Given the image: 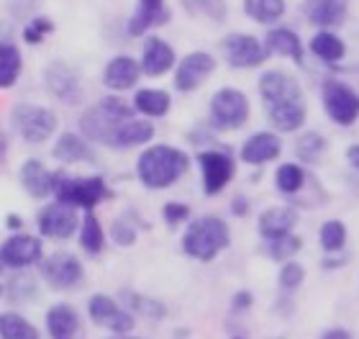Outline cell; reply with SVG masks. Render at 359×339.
<instances>
[{"label": "cell", "mask_w": 359, "mask_h": 339, "mask_svg": "<svg viewBox=\"0 0 359 339\" xmlns=\"http://www.w3.org/2000/svg\"><path fill=\"white\" fill-rule=\"evenodd\" d=\"M259 95H262V106L269 124L277 131L292 134L306 124V100H303L298 80L292 75L283 69H267L259 77Z\"/></svg>", "instance_id": "obj_1"}, {"label": "cell", "mask_w": 359, "mask_h": 339, "mask_svg": "<svg viewBox=\"0 0 359 339\" xmlns=\"http://www.w3.org/2000/svg\"><path fill=\"white\" fill-rule=\"evenodd\" d=\"M187 167H190V157L182 149H175L167 144H154L139 154L136 175L147 188L165 190L187 173Z\"/></svg>", "instance_id": "obj_2"}, {"label": "cell", "mask_w": 359, "mask_h": 339, "mask_svg": "<svg viewBox=\"0 0 359 339\" xmlns=\"http://www.w3.org/2000/svg\"><path fill=\"white\" fill-rule=\"evenodd\" d=\"M131 116H134V106H128L123 98L108 95V98H100L95 106H90L80 116V131H83L88 142H97L108 147L116 128Z\"/></svg>", "instance_id": "obj_3"}, {"label": "cell", "mask_w": 359, "mask_h": 339, "mask_svg": "<svg viewBox=\"0 0 359 339\" xmlns=\"http://www.w3.org/2000/svg\"><path fill=\"white\" fill-rule=\"evenodd\" d=\"M229 241H231V232L224 219L201 216L187 226L185 237H182V249H185V255L195 257L201 262H210L229 247Z\"/></svg>", "instance_id": "obj_4"}, {"label": "cell", "mask_w": 359, "mask_h": 339, "mask_svg": "<svg viewBox=\"0 0 359 339\" xmlns=\"http://www.w3.org/2000/svg\"><path fill=\"white\" fill-rule=\"evenodd\" d=\"M54 196L57 201H65V204L75 206V208H85V211H93L97 204H103L108 198H113V193L100 175H93V178H67L65 173H54Z\"/></svg>", "instance_id": "obj_5"}, {"label": "cell", "mask_w": 359, "mask_h": 339, "mask_svg": "<svg viewBox=\"0 0 359 339\" xmlns=\"http://www.w3.org/2000/svg\"><path fill=\"white\" fill-rule=\"evenodd\" d=\"M57 113L36 103H15L11 111V126L29 144H44L57 131Z\"/></svg>", "instance_id": "obj_6"}, {"label": "cell", "mask_w": 359, "mask_h": 339, "mask_svg": "<svg viewBox=\"0 0 359 339\" xmlns=\"http://www.w3.org/2000/svg\"><path fill=\"white\" fill-rule=\"evenodd\" d=\"M249 100L236 88H221L210 98V126L218 131H236L247 126L249 121Z\"/></svg>", "instance_id": "obj_7"}, {"label": "cell", "mask_w": 359, "mask_h": 339, "mask_svg": "<svg viewBox=\"0 0 359 339\" xmlns=\"http://www.w3.org/2000/svg\"><path fill=\"white\" fill-rule=\"evenodd\" d=\"M323 111L339 126H352L359 119V95L341 80H326L321 88Z\"/></svg>", "instance_id": "obj_8"}, {"label": "cell", "mask_w": 359, "mask_h": 339, "mask_svg": "<svg viewBox=\"0 0 359 339\" xmlns=\"http://www.w3.org/2000/svg\"><path fill=\"white\" fill-rule=\"evenodd\" d=\"M41 257H44V244L39 237H31V234H13L0 244V265L11 270L31 267L41 262Z\"/></svg>", "instance_id": "obj_9"}, {"label": "cell", "mask_w": 359, "mask_h": 339, "mask_svg": "<svg viewBox=\"0 0 359 339\" xmlns=\"http://www.w3.org/2000/svg\"><path fill=\"white\" fill-rule=\"evenodd\" d=\"M198 165L203 173V190L205 196H218L221 190L233 180L236 175V162L226 152L208 149L198 154Z\"/></svg>", "instance_id": "obj_10"}, {"label": "cell", "mask_w": 359, "mask_h": 339, "mask_svg": "<svg viewBox=\"0 0 359 339\" xmlns=\"http://www.w3.org/2000/svg\"><path fill=\"white\" fill-rule=\"evenodd\" d=\"M41 275L54 291H69L83 283L85 270L83 262L69 252H54L52 257H46L41 262Z\"/></svg>", "instance_id": "obj_11"}, {"label": "cell", "mask_w": 359, "mask_h": 339, "mask_svg": "<svg viewBox=\"0 0 359 339\" xmlns=\"http://www.w3.org/2000/svg\"><path fill=\"white\" fill-rule=\"evenodd\" d=\"M224 54L229 65L236 69H252L264 65L269 57V52L264 49V44L252 34H229L224 39Z\"/></svg>", "instance_id": "obj_12"}, {"label": "cell", "mask_w": 359, "mask_h": 339, "mask_svg": "<svg viewBox=\"0 0 359 339\" xmlns=\"http://www.w3.org/2000/svg\"><path fill=\"white\" fill-rule=\"evenodd\" d=\"M36 226L46 239H69L77 232V208L65 201H54L39 211Z\"/></svg>", "instance_id": "obj_13"}, {"label": "cell", "mask_w": 359, "mask_h": 339, "mask_svg": "<svg viewBox=\"0 0 359 339\" xmlns=\"http://www.w3.org/2000/svg\"><path fill=\"white\" fill-rule=\"evenodd\" d=\"M88 314L93 319V324L103 326V329H108L113 334H128L134 329V317L121 309L111 295H93L88 301Z\"/></svg>", "instance_id": "obj_14"}, {"label": "cell", "mask_w": 359, "mask_h": 339, "mask_svg": "<svg viewBox=\"0 0 359 339\" xmlns=\"http://www.w3.org/2000/svg\"><path fill=\"white\" fill-rule=\"evenodd\" d=\"M44 80H46L49 93H52L54 98H60L62 103H80V98H83L80 75L69 67L67 62L57 60V62H52V65H46Z\"/></svg>", "instance_id": "obj_15"}, {"label": "cell", "mask_w": 359, "mask_h": 339, "mask_svg": "<svg viewBox=\"0 0 359 339\" xmlns=\"http://www.w3.org/2000/svg\"><path fill=\"white\" fill-rule=\"evenodd\" d=\"M216 69V60L208 52H190L185 60H180L175 69V91L190 93L205 83V77Z\"/></svg>", "instance_id": "obj_16"}, {"label": "cell", "mask_w": 359, "mask_h": 339, "mask_svg": "<svg viewBox=\"0 0 359 339\" xmlns=\"http://www.w3.org/2000/svg\"><path fill=\"white\" fill-rule=\"evenodd\" d=\"M139 67H142L144 75L162 77L165 72H170V69L175 67V49L170 44H167L165 39L149 36L147 41H144Z\"/></svg>", "instance_id": "obj_17"}, {"label": "cell", "mask_w": 359, "mask_h": 339, "mask_svg": "<svg viewBox=\"0 0 359 339\" xmlns=\"http://www.w3.org/2000/svg\"><path fill=\"white\" fill-rule=\"evenodd\" d=\"M46 332L52 339H83V321L69 303H54L46 311Z\"/></svg>", "instance_id": "obj_18"}, {"label": "cell", "mask_w": 359, "mask_h": 339, "mask_svg": "<svg viewBox=\"0 0 359 339\" xmlns=\"http://www.w3.org/2000/svg\"><path fill=\"white\" fill-rule=\"evenodd\" d=\"M142 75V67H139V62L134 57H128V54H118V57H113L108 60L103 69V85L108 91H116V93H123V91H131L136 85Z\"/></svg>", "instance_id": "obj_19"}, {"label": "cell", "mask_w": 359, "mask_h": 339, "mask_svg": "<svg viewBox=\"0 0 359 339\" xmlns=\"http://www.w3.org/2000/svg\"><path fill=\"white\" fill-rule=\"evenodd\" d=\"M170 21V11H167L165 0H139L136 11L128 18L126 34L128 36H144L154 26H165Z\"/></svg>", "instance_id": "obj_20"}, {"label": "cell", "mask_w": 359, "mask_h": 339, "mask_svg": "<svg viewBox=\"0 0 359 339\" xmlns=\"http://www.w3.org/2000/svg\"><path fill=\"white\" fill-rule=\"evenodd\" d=\"M280 152H283V142L277 139V134H272V131H257V134H252L244 142L239 157L247 165H264V162H272V159L280 157Z\"/></svg>", "instance_id": "obj_21"}, {"label": "cell", "mask_w": 359, "mask_h": 339, "mask_svg": "<svg viewBox=\"0 0 359 339\" xmlns=\"http://www.w3.org/2000/svg\"><path fill=\"white\" fill-rule=\"evenodd\" d=\"M151 136H154V124L131 116V119H126L116 128V134H113L108 147H113V149H134V147L151 142Z\"/></svg>", "instance_id": "obj_22"}, {"label": "cell", "mask_w": 359, "mask_h": 339, "mask_svg": "<svg viewBox=\"0 0 359 339\" xmlns=\"http://www.w3.org/2000/svg\"><path fill=\"white\" fill-rule=\"evenodd\" d=\"M52 154H54V159H60V162H65V165H77V162H88V165H93V162H95V152H93V147L88 144V139L72 134V131L60 134Z\"/></svg>", "instance_id": "obj_23"}, {"label": "cell", "mask_w": 359, "mask_h": 339, "mask_svg": "<svg viewBox=\"0 0 359 339\" xmlns=\"http://www.w3.org/2000/svg\"><path fill=\"white\" fill-rule=\"evenodd\" d=\"M303 13L308 21L321 26V29L341 26L346 18V0H306Z\"/></svg>", "instance_id": "obj_24"}, {"label": "cell", "mask_w": 359, "mask_h": 339, "mask_svg": "<svg viewBox=\"0 0 359 339\" xmlns=\"http://www.w3.org/2000/svg\"><path fill=\"white\" fill-rule=\"evenodd\" d=\"M21 188L31 198H46L54 190V173H49L41 159H26L21 167Z\"/></svg>", "instance_id": "obj_25"}, {"label": "cell", "mask_w": 359, "mask_h": 339, "mask_svg": "<svg viewBox=\"0 0 359 339\" xmlns=\"http://www.w3.org/2000/svg\"><path fill=\"white\" fill-rule=\"evenodd\" d=\"M295 224H298V211L292 206H272L259 216V234L264 239H275L280 234L292 232Z\"/></svg>", "instance_id": "obj_26"}, {"label": "cell", "mask_w": 359, "mask_h": 339, "mask_svg": "<svg viewBox=\"0 0 359 339\" xmlns=\"http://www.w3.org/2000/svg\"><path fill=\"white\" fill-rule=\"evenodd\" d=\"M264 49L269 54H280V57L303 62V44H300L298 34L292 29H269L267 36H264Z\"/></svg>", "instance_id": "obj_27"}, {"label": "cell", "mask_w": 359, "mask_h": 339, "mask_svg": "<svg viewBox=\"0 0 359 339\" xmlns=\"http://www.w3.org/2000/svg\"><path fill=\"white\" fill-rule=\"evenodd\" d=\"M23 69V57L21 49L8 41V39H0V91H8L18 83Z\"/></svg>", "instance_id": "obj_28"}, {"label": "cell", "mask_w": 359, "mask_h": 339, "mask_svg": "<svg viewBox=\"0 0 359 339\" xmlns=\"http://www.w3.org/2000/svg\"><path fill=\"white\" fill-rule=\"evenodd\" d=\"M172 106V100H170V93L167 91H159V88H142V91H136L134 95V108L144 116H149V119H162L167 116Z\"/></svg>", "instance_id": "obj_29"}, {"label": "cell", "mask_w": 359, "mask_h": 339, "mask_svg": "<svg viewBox=\"0 0 359 339\" xmlns=\"http://www.w3.org/2000/svg\"><path fill=\"white\" fill-rule=\"evenodd\" d=\"M311 52H313L321 62H326V65H337V62L344 60L346 46L337 34H331V31H318V34H313V39H311Z\"/></svg>", "instance_id": "obj_30"}, {"label": "cell", "mask_w": 359, "mask_h": 339, "mask_svg": "<svg viewBox=\"0 0 359 339\" xmlns=\"http://www.w3.org/2000/svg\"><path fill=\"white\" fill-rule=\"evenodd\" d=\"M0 339H39V329L21 314L3 311L0 314Z\"/></svg>", "instance_id": "obj_31"}, {"label": "cell", "mask_w": 359, "mask_h": 339, "mask_svg": "<svg viewBox=\"0 0 359 339\" xmlns=\"http://www.w3.org/2000/svg\"><path fill=\"white\" fill-rule=\"evenodd\" d=\"M80 247H83L90 257H97L105 247L103 226H100V221L95 219L93 211L85 213V221H83V226H80Z\"/></svg>", "instance_id": "obj_32"}, {"label": "cell", "mask_w": 359, "mask_h": 339, "mask_svg": "<svg viewBox=\"0 0 359 339\" xmlns=\"http://www.w3.org/2000/svg\"><path fill=\"white\" fill-rule=\"evenodd\" d=\"M285 0H244V13L257 23H275L285 15Z\"/></svg>", "instance_id": "obj_33"}, {"label": "cell", "mask_w": 359, "mask_h": 339, "mask_svg": "<svg viewBox=\"0 0 359 339\" xmlns=\"http://www.w3.org/2000/svg\"><path fill=\"white\" fill-rule=\"evenodd\" d=\"M121 301L126 303L134 314H142L144 319H165L167 309L162 301H154V298H147L142 293H134V291H121Z\"/></svg>", "instance_id": "obj_34"}, {"label": "cell", "mask_w": 359, "mask_h": 339, "mask_svg": "<svg viewBox=\"0 0 359 339\" xmlns=\"http://www.w3.org/2000/svg\"><path fill=\"white\" fill-rule=\"evenodd\" d=\"M275 185H277V190H280V193H285V196L298 193V190L306 185V173H303V167L292 165V162H287V165H283V167H277Z\"/></svg>", "instance_id": "obj_35"}, {"label": "cell", "mask_w": 359, "mask_h": 339, "mask_svg": "<svg viewBox=\"0 0 359 339\" xmlns=\"http://www.w3.org/2000/svg\"><path fill=\"white\" fill-rule=\"evenodd\" d=\"M323 152H326V139H323L318 131H306V134H300L298 142H295V154H298L300 162H311V165H313Z\"/></svg>", "instance_id": "obj_36"}, {"label": "cell", "mask_w": 359, "mask_h": 339, "mask_svg": "<svg viewBox=\"0 0 359 339\" xmlns=\"http://www.w3.org/2000/svg\"><path fill=\"white\" fill-rule=\"evenodd\" d=\"M267 255L272 257V260H277V262H287L292 255H298L300 247H303V241H300V237H295V234H280V237H275V239H267Z\"/></svg>", "instance_id": "obj_37"}, {"label": "cell", "mask_w": 359, "mask_h": 339, "mask_svg": "<svg viewBox=\"0 0 359 339\" xmlns=\"http://www.w3.org/2000/svg\"><path fill=\"white\" fill-rule=\"evenodd\" d=\"M182 8L190 15H205L210 21H226L229 13L226 0H182Z\"/></svg>", "instance_id": "obj_38"}, {"label": "cell", "mask_w": 359, "mask_h": 339, "mask_svg": "<svg viewBox=\"0 0 359 339\" xmlns=\"http://www.w3.org/2000/svg\"><path fill=\"white\" fill-rule=\"evenodd\" d=\"M344 244H346L344 221H339V219L326 221V224L321 226V247L331 255V252H341Z\"/></svg>", "instance_id": "obj_39"}, {"label": "cell", "mask_w": 359, "mask_h": 339, "mask_svg": "<svg viewBox=\"0 0 359 339\" xmlns=\"http://www.w3.org/2000/svg\"><path fill=\"white\" fill-rule=\"evenodd\" d=\"M52 31H54L52 18L36 15V18H31V21L23 26V41H26V44H41L46 39V34H52Z\"/></svg>", "instance_id": "obj_40"}, {"label": "cell", "mask_w": 359, "mask_h": 339, "mask_svg": "<svg viewBox=\"0 0 359 339\" xmlns=\"http://www.w3.org/2000/svg\"><path fill=\"white\" fill-rule=\"evenodd\" d=\"M277 280H280V288H283L285 293H292V291H295V288H300V283L306 280V267L287 260V262L283 265L280 275H277Z\"/></svg>", "instance_id": "obj_41"}, {"label": "cell", "mask_w": 359, "mask_h": 339, "mask_svg": "<svg viewBox=\"0 0 359 339\" xmlns=\"http://www.w3.org/2000/svg\"><path fill=\"white\" fill-rule=\"evenodd\" d=\"M111 237L118 247H131L136 241V229H134V224H128L126 219H116L111 224Z\"/></svg>", "instance_id": "obj_42"}, {"label": "cell", "mask_w": 359, "mask_h": 339, "mask_svg": "<svg viewBox=\"0 0 359 339\" xmlns=\"http://www.w3.org/2000/svg\"><path fill=\"white\" fill-rule=\"evenodd\" d=\"M34 295H36V283H34V278L18 275V278L11 283V298H13V301H26V298H34Z\"/></svg>", "instance_id": "obj_43"}, {"label": "cell", "mask_w": 359, "mask_h": 339, "mask_svg": "<svg viewBox=\"0 0 359 339\" xmlns=\"http://www.w3.org/2000/svg\"><path fill=\"white\" fill-rule=\"evenodd\" d=\"M162 216H165V221L170 226L182 224L185 219H190V208H187L185 204H167L165 208H162Z\"/></svg>", "instance_id": "obj_44"}, {"label": "cell", "mask_w": 359, "mask_h": 339, "mask_svg": "<svg viewBox=\"0 0 359 339\" xmlns=\"http://www.w3.org/2000/svg\"><path fill=\"white\" fill-rule=\"evenodd\" d=\"M231 303H233V309L247 311L249 306H252V293H247V291H239V293L231 298Z\"/></svg>", "instance_id": "obj_45"}, {"label": "cell", "mask_w": 359, "mask_h": 339, "mask_svg": "<svg viewBox=\"0 0 359 339\" xmlns=\"http://www.w3.org/2000/svg\"><path fill=\"white\" fill-rule=\"evenodd\" d=\"M231 211L236 213V216H247V213H249V198L247 196H236V198H233Z\"/></svg>", "instance_id": "obj_46"}, {"label": "cell", "mask_w": 359, "mask_h": 339, "mask_svg": "<svg viewBox=\"0 0 359 339\" xmlns=\"http://www.w3.org/2000/svg\"><path fill=\"white\" fill-rule=\"evenodd\" d=\"M23 226V219L18 216V213H8L6 216V229H13V232H18Z\"/></svg>", "instance_id": "obj_47"}, {"label": "cell", "mask_w": 359, "mask_h": 339, "mask_svg": "<svg viewBox=\"0 0 359 339\" xmlns=\"http://www.w3.org/2000/svg\"><path fill=\"white\" fill-rule=\"evenodd\" d=\"M346 159H349V165H352L354 170H359V144H354V147L346 149Z\"/></svg>", "instance_id": "obj_48"}, {"label": "cell", "mask_w": 359, "mask_h": 339, "mask_svg": "<svg viewBox=\"0 0 359 339\" xmlns=\"http://www.w3.org/2000/svg\"><path fill=\"white\" fill-rule=\"evenodd\" d=\"M321 339H352V334L344 332V329H331V332H326Z\"/></svg>", "instance_id": "obj_49"}, {"label": "cell", "mask_w": 359, "mask_h": 339, "mask_svg": "<svg viewBox=\"0 0 359 339\" xmlns=\"http://www.w3.org/2000/svg\"><path fill=\"white\" fill-rule=\"evenodd\" d=\"M6 154H8V136L0 131V165L6 162Z\"/></svg>", "instance_id": "obj_50"}, {"label": "cell", "mask_w": 359, "mask_h": 339, "mask_svg": "<svg viewBox=\"0 0 359 339\" xmlns=\"http://www.w3.org/2000/svg\"><path fill=\"white\" fill-rule=\"evenodd\" d=\"M111 339H136V337H126V334H116V337H111Z\"/></svg>", "instance_id": "obj_51"}, {"label": "cell", "mask_w": 359, "mask_h": 339, "mask_svg": "<svg viewBox=\"0 0 359 339\" xmlns=\"http://www.w3.org/2000/svg\"><path fill=\"white\" fill-rule=\"evenodd\" d=\"M0 291H3V288H0Z\"/></svg>", "instance_id": "obj_52"}]
</instances>
